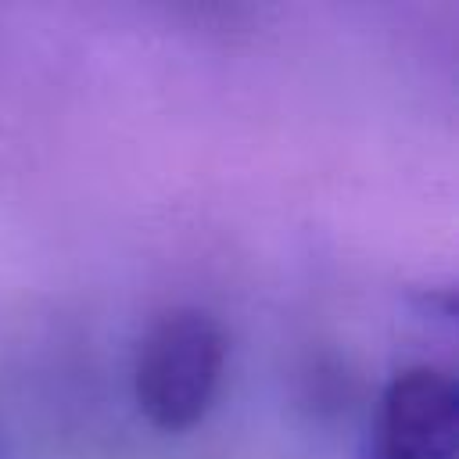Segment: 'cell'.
Listing matches in <instances>:
<instances>
[{"instance_id": "cell-1", "label": "cell", "mask_w": 459, "mask_h": 459, "mask_svg": "<svg viewBox=\"0 0 459 459\" xmlns=\"http://www.w3.org/2000/svg\"><path fill=\"white\" fill-rule=\"evenodd\" d=\"M226 366V333L201 308H172L158 316L133 362V398L161 430L194 427L215 402Z\"/></svg>"}, {"instance_id": "cell-2", "label": "cell", "mask_w": 459, "mask_h": 459, "mask_svg": "<svg viewBox=\"0 0 459 459\" xmlns=\"http://www.w3.org/2000/svg\"><path fill=\"white\" fill-rule=\"evenodd\" d=\"M459 391L437 366H409L391 377L377 412L373 459H455Z\"/></svg>"}]
</instances>
